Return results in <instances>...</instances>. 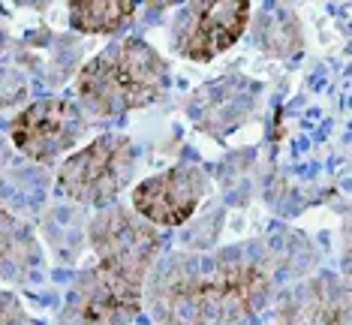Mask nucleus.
Segmentation results:
<instances>
[{
    "label": "nucleus",
    "instance_id": "f03ea898",
    "mask_svg": "<svg viewBox=\"0 0 352 325\" xmlns=\"http://www.w3.org/2000/svg\"><path fill=\"white\" fill-rule=\"evenodd\" d=\"M169 63L139 36H124L91 58L76 76V93L97 117L148 109L166 93Z\"/></svg>",
    "mask_w": 352,
    "mask_h": 325
},
{
    "label": "nucleus",
    "instance_id": "0eeeda50",
    "mask_svg": "<svg viewBox=\"0 0 352 325\" xmlns=\"http://www.w3.org/2000/svg\"><path fill=\"white\" fill-rule=\"evenodd\" d=\"M85 115L67 97H43L25 106L10 124L12 145L36 163H52L85 136Z\"/></svg>",
    "mask_w": 352,
    "mask_h": 325
},
{
    "label": "nucleus",
    "instance_id": "7ed1b4c3",
    "mask_svg": "<svg viewBox=\"0 0 352 325\" xmlns=\"http://www.w3.org/2000/svg\"><path fill=\"white\" fill-rule=\"evenodd\" d=\"M135 145L124 133H106L78 154H69L58 169V187L78 205L109 208L118 193L133 181Z\"/></svg>",
    "mask_w": 352,
    "mask_h": 325
},
{
    "label": "nucleus",
    "instance_id": "9d476101",
    "mask_svg": "<svg viewBox=\"0 0 352 325\" xmlns=\"http://www.w3.org/2000/svg\"><path fill=\"white\" fill-rule=\"evenodd\" d=\"M43 253L30 226L0 208V280L28 283L36 274Z\"/></svg>",
    "mask_w": 352,
    "mask_h": 325
},
{
    "label": "nucleus",
    "instance_id": "20e7f679",
    "mask_svg": "<svg viewBox=\"0 0 352 325\" xmlns=\"http://www.w3.org/2000/svg\"><path fill=\"white\" fill-rule=\"evenodd\" d=\"M87 238L97 253V265L135 287H145L151 268L163 256V232L124 205L100 208L87 226Z\"/></svg>",
    "mask_w": 352,
    "mask_h": 325
},
{
    "label": "nucleus",
    "instance_id": "f257e3e1",
    "mask_svg": "<svg viewBox=\"0 0 352 325\" xmlns=\"http://www.w3.org/2000/svg\"><path fill=\"white\" fill-rule=\"evenodd\" d=\"M274 295V265L259 244L169 253L151 268L142 301L157 325H238Z\"/></svg>",
    "mask_w": 352,
    "mask_h": 325
},
{
    "label": "nucleus",
    "instance_id": "6e6552de",
    "mask_svg": "<svg viewBox=\"0 0 352 325\" xmlns=\"http://www.w3.org/2000/svg\"><path fill=\"white\" fill-rule=\"evenodd\" d=\"M205 193L208 172L196 163H178L133 190V211L151 226H181L196 214Z\"/></svg>",
    "mask_w": 352,
    "mask_h": 325
},
{
    "label": "nucleus",
    "instance_id": "1a4fd4ad",
    "mask_svg": "<svg viewBox=\"0 0 352 325\" xmlns=\"http://www.w3.org/2000/svg\"><path fill=\"white\" fill-rule=\"evenodd\" d=\"M277 325H349L346 280L322 271L280 292Z\"/></svg>",
    "mask_w": 352,
    "mask_h": 325
},
{
    "label": "nucleus",
    "instance_id": "9b49d317",
    "mask_svg": "<svg viewBox=\"0 0 352 325\" xmlns=\"http://www.w3.org/2000/svg\"><path fill=\"white\" fill-rule=\"evenodd\" d=\"M69 27L78 34H118L133 21L139 3L133 0H73Z\"/></svg>",
    "mask_w": 352,
    "mask_h": 325
},
{
    "label": "nucleus",
    "instance_id": "ddd939ff",
    "mask_svg": "<svg viewBox=\"0 0 352 325\" xmlns=\"http://www.w3.org/2000/svg\"><path fill=\"white\" fill-rule=\"evenodd\" d=\"M0 43H3V30H0Z\"/></svg>",
    "mask_w": 352,
    "mask_h": 325
},
{
    "label": "nucleus",
    "instance_id": "f8f14e48",
    "mask_svg": "<svg viewBox=\"0 0 352 325\" xmlns=\"http://www.w3.org/2000/svg\"><path fill=\"white\" fill-rule=\"evenodd\" d=\"M0 325H36L12 292L0 289Z\"/></svg>",
    "mask_w": 352,
    "mask_h": 325
},
{
    "label": "nucleus",
    "instance_id": "39448f33",
    "mask_svg": "<svg viewBox=\"0 0 352 325\" xmlns=\"http://www.w3.org/2000/svg\"><path fill=\"white\" fill-rule=\"evenodd\" d=\"M253 6L247 0H199L181 6L172 21L175 54L205 63L229 52L244 36Z\"/></svg>",
    "mask_w": 352,
    "mask_h": 325
},
{
    "label": "nucleus",
    "instance_id": "423d86ee",
    "mask_svg": "<svg viewBox=\"0 0 352 325\" xmlns=\"http://www.w3.org/2000/svg\"><path fill=\"white\" fill-rule=\"evenodd\" d=\"M142 287L91 265L76 277L60 311V325H133L142 316Z\"/></svg>",
    "mask_w": 352,
    "mask_h": 325
}]
</instances>
